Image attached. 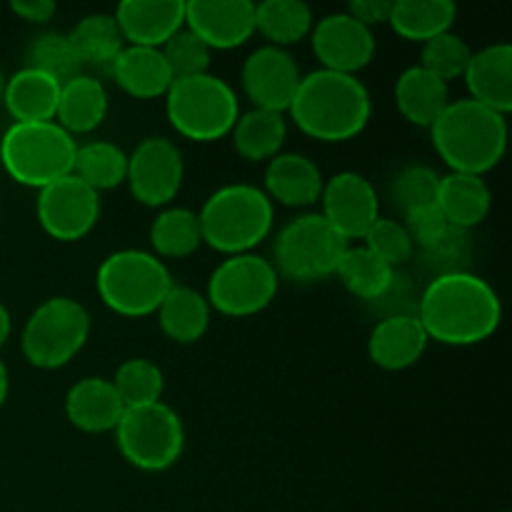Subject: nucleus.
I'll use <instances>...</instances> for the list:
<instances>
[{
	"mask_svg": "<svg viewBox=\"0 0 512 512\" xmlns=\"http://www.w3.org/2000/svg\"><path fill=\"white\" fill-rule=\"evenodd\" d=\"M313 10L303 0H263L255 5V33L273 48H290L313 30Z\"/></svg>",
	"mask_w": 512,
	"mask_h": 512,
	"instance_id": "nucleus-31",
	"label": "nucleus"
},
{
	"mask_svg": "<svg viewBox=\"0 0 512 512\" xmlns=\"http://www.w3.org/2000/svg\"><path fill=\"white\" fill-rule=\"evenodd\" d=\"M345 250L348 240L340 238L323 215L305 213L290 220L275 238L273 268L300 283H313L335 275Z\"/></svg>",
	"mask_w": 512,
	"mask_h": 512,
	"instance_id": "nucleus-10",
	"label": "nucleus"
},
{
	"mask_svg": "<svg viewBox=\"0 0 512 512\" xmlns=\"http://www.w3.org/2000/svg\"><path fill=\"white\" fill-rule=\"evenodd\" d=\"M113 433L125 463L143 473H163L173 468L185 448L183 420L163 400L125 410Z\"/></svg>",
	"mask_w": 512,
	"mask_h": 512,
	"instance_id": "nucleus-9",
	"label": "nucleus"
},
{
	"mask_svg": "<svg viewBox=\"0 0 512 512\" xmlns=\"http://www.w3.org/2000/svg\"><path fill=\"white\" fill-rule=\"evenodd\" d=\"M30 65L28 68L40 70V73L50 75L58 80L60 85L73 80L83 70V60L75 53L73 43L68 35L63 33H43L33 40L28 53Z\"/></svg>",
	"mask_w": 512,
	"mask_h": 512,
	"instance_id": "nucleus-37",
	"label": "nucleus"
},
{
	"mask_svg": "<svg viewBox=\"0 0 512 512\" xmlns=\"http://www.w3.org/2000/svg\"><path fill=\"white\" fill-rule=\"evenodd\" d=\"M68 38L83 65H113L120 50L125 48L123 33L113 15L108 13H93L80 18Z\"/></svg>",
	"mask_w": 512,
	"mask_h": 512,
	"instance_id": "nucleus-35",
	"label": "nucleus"
},
{
	"mask_svg": "<svg viewBox=\"0 0 512 512\" xmlns=\"http://www.w3.org/2000/svg\"><path fill=\"white\" fill-rule=\"evenodd\" d=\"M110 73L123 93L138 100L165 98L175 80L158 48H138V45H125L110 65Z\"/></svg>",
	"mask_w": 512,
	"mask_h": 512,
	"instance_id": "nucleus-23",
	"label": "nucleus"
},
{
	"mask_svg": "<svg viewBox=\"0 0 512 512\" xmlns=\"http://www.w3.org/2000/svg\"><path fill=\"white\" fill-rule=\"evenodd\" d=\"M300 80L303 73L293 55L273 45L253 50L240 70V83L245 95L253 100V108L275 110V113H288Z\"/></svg>",
	"mask_w": 512,
	"mask_h": 512,
	"instance_id": "nucleus-15",
	"label": "nucleus"
},
{
	"mask_svg": "<svg viewBox=\"0 0 512 512\" xmlns=\"http://www.w3.org/2000/svg\"><path fill=\"white\" fill-rule=\"evenodd\" d=\"M165 113L178 135L195 143H215L233 133L240 103L223 78L205 73L173 80L165 93Z\"/></svg>",
	"mask_w": 512,
	"mask_h": 512,
	"instance_id": "nucleus-7",
	"label": "nucleus"
},
{
	"mask_svg": "<svg viewBox=\"0 0 512 512\" xmlns=\"http://www.w3.org/2000/svg\"><path fill=\"white\" fill-rule=\"evenodd\" d=\"M10 10H13L20 20H25V23L43 25L53 18L58 8H55V3H50V0H13V3H10Z\"/></svg>",
	"mask_w": 512,
	"mask_h": 512,
	"instance_id": "nucleus-44",
	"label": "nucleus"
},
{
	"mask_svg": "<svg viewBox=\"0 0 512 512\" xmlns=\"http://www.w3.org/2000/svg\"><path fill=\"white\" fill-rule=\"evenodd\" d=\"M3 88H5V75L3 70H0V98H3Z\"/></svg>",
	"mask_w": 512,
	"mask_h": 512,
	"instance_id": "nucleus-47",
	"label": "nucleus"
},
{
	"mask_svg": "<svg viewBox=\"0 0 512 512\" xmlns=\"http://www.w3.org/2000/svg\"><path fill=\"white\" fill-rule=\"evenodd\" d=\"M470 58H473V48L468 40L455 35L453 30L438 35V38L423 43V53H420V68L433 73L443 83H450L455 78H463L468 70Z\"/></svg>",
	"mask_w": 512,
	"mask_h": 512,
	"instance_id": "nucleus-38",
	"label": "nucleus"
},
{
	"mask_svg": "<svg viewBox=\"0 0 512 512\" xmlns=\"http://www.w3.org/2000/svg\"><path fill=\"white\" fill-rule=\"evenodd\" d=\"M203 243L223 255L253 253L273 230L275 208L268 195L248 183L223 185L198 213Z\"/></svg>",
	"mask_w": 512,
	"mask_h": 512,
	"instance_id": "nucleus-4",
	"label": "nucleus"
},
{
	"mask_svg": "<svg viewBox=\"0 0 512 512\" xmlns=\"http://www.w3.org/2000/svg\"><path fill=\"white\" fill-rule=\"evenodd\" d=\"M395 103H398L400 115L410 125L430 130L450 105L448 83L435 78L420 65H413V68L403 70L395 83Z\"/></svg>",
	"mask_w": 512,
	"mask_h": 512,
	"instance_id": "nucleus-27",
	"label": "nucleus"
},
{
	"mask_svg": "<svg viewBox=\"0 0 512 512\" xmlns=\"http://www.w3.org/2000/svg\"><path fill=\"white\" fill-rule=\"evenodd\" d=\"M113 18L125 43L160 50L185 28V0H123Z\"/></svg>",
	"mask_w": 512,
	"mask_h": 512,
	"instance_id": "nucleus-18",
	"label": "nucleus"
},
{
	"mask_svg": "<svg viewBox=\"0 0 512 512\" xmlns=\"http://www.w3.org/2000/svg\"><path fill=\"white\" fill-rule=\"evenodd\" d=\"M8 390H10V375H8V365L0 360V408L5 405L8 400Z\"/></svg>",
	"mask_w": 512,
	"mask_h": 512,
	"instance_id": "nucleus-46",
	"label": "nucleus"
},
{
	"mask_svg": "<svg viewBox=\"0 0 512 512\" xmlns=\"http://www.w3.org/2000/svg\"><path fill=\"white\" fill-rule=\"evenodd\" d=\"M155 315L165 338L178 345L198 343L210 328L208 300L188 285H173Z\"/></svg>",
	"mask_w": 512,
	"mask_h": 512,
	"instance_id": "nucleus-28",
	"label": "nucleus"
},
{
	"mask_svg": "<svg viewBox=\"0 0 512 512\" xmlns=\"http://www.w3.org/2000/svg\"><path fill=\"white\" fill-rule=\"evenodd\" d=\"M185 28L210 50H233L255 35V3L250 0H190Z\"/></svg>",
	"mask_w": 512,
	"mask_h": 512,
	"instance_id": "nucleus-17",
	"label": "nucleus"
},
{
	"mask_svg": "<svg viewBox=\"0 0 512 512\" xmlns=\"http://www.w3.org/2000/svg\"><path fill=\"white\" fill-rule=\"evenodd\" d=\"M60 83L35 68H20L13 78H5L3 105L13 123H45L55 120Z\"/></svg>",
	"mask_w": 512,
	"mask_h": 512,
	"instance_id": "nucleus-24",
	"label": "nucleus"
},
{
	"mask_svg": "<svg viewBox=\"0 0 512 512\" xmlns=\"http://www.w3.org/2000/svg\"><path fill=\"white\" fill-rule=\"evenodd\" d=\"M428 343V335L415 315H390L370 333L368 355L378 368L398 373L413 368L423 358Z\"/></svg>",
	"mask_w": 512,
	"mask_h": 512,
	"instance_id": "nucleus-21",
	"label": "nucleus"
},
{
	"mask_svg": "<svg viewBox=\"0 0 512 512\" xmlns=\"http://www.w3.org/2000/svg\"><path fill=\"white\" fill-rule=\"evenodd\" d=\"M323 173L318 165L303 153H278L268 160L263 175V193L270 203H280L285 208H310L323 193Z\"/></svg>",
	"mask_w": 512,
	"mask_h": 512,
	"instance_id": "nucleus-19",
	"label": "nucleus"
},
{
	"mask_svg": "<svg viewBox=\"0 0 512 512\" xmlns=\"http://www.w3.org/2000/svg\"><path fill=\"white\" fill-rule=\"evenodd\" d=\"M230 135H233V145L240 158L250 163L273 160L288 138V120H285V113L253 108L238 115Z\"/></svg>",
	"mask_w": 512,
	"mask_h": 512,
	"instance_id": "nucleus-29",
	"label": "nucleus"
},
{
	"mask_svg": "<svg viewBox=\"0 0 512 512\" xmlns=\"http://www.w3.org/2000/svg\"><path fill=\"white\" fill-rule=\"evenodd\" d=\"M390 8H393V0H353L345 13L353 20H358L360 25L373 30L375 25L388 23Z\"/></svg>",
	"mask_w": 512,
	"mask_h": 512,
	"instance_id": "nucleus-43",
	"label": "nucleus"
},
{
	"mask_svg": "<svg viewBox=\"0 0 512 512\" xmlns=\"http://www.w3.org/2000/svg\"><path fill=\"white\" fill-rule=\"evenodd\" d=\"M415 318L428 340L450 348H468L495 335L503 320V305L483 278L465 270H450L430 280Z\"/></svg>",
	"mask_w": 512,
	"mask_h": 512,
	"instance_id": "nucleus-1",
	"label": "nucleus"
},
{
	"mask_svg": "<svg viewBox=\"0 0 512 512\" xmlns=\"http://www.w3.org/2000/svg\"><path fill=\"white\" fill-rule=\"evenodd\" d=\"M335 275H338L348 293L358 295L363 300L383 298L390 285H393V268L383 263L375 253H370L365 245H353V248L348 245Z\"/></svg>",
	"mask_w": 512,
	"mask_h": 512,
	"instance_id": "nucleus-34",
	"label": "nucleus"
},
{
	"mask_svg": "<svg viewBox=\"0 0 512 512\" xmlns=\"http://www.w3.org/2000/svg\"><path fill=\"white\" fill-rule=\"evenodd\" d=\"M78 143L55 120L13 123L0 138V163L23 188L43 190L55 180L73 175Z\"/></svg>",
	"mask_w": 512,
	"mask_h": 512,
	"instance_id": "nucleus-5",
	"label": "nucleus"
},
{
	"mask_svg": "<svg viewBox=\"0 0 512 512\" xmlns=\"http://www.w3.org/2000/svg\"><path fill=\"white\" fill-rule=\"evenodd\" d=\"M403 225L410 233V238H413V245H423L428 250L448 248L453 235L458 233L455 228H450V223L445 220V215L440 213V208L435 203L405 213Z\"/></svg>",
	"mask_w": 512,
	"mask_h": 512,
	"instance_id": "nucleus-42",
	"label": "nucleus"
},
{
	"mask_svg": "<svg viewBox=\"0 0 512 512\" xmlns=\"http://www.w3.org/2000/svg\"><path fill=\"white\" fill-rule=\"evenodd\" d=\"M150 245L160 260H180L203 245L198 213L188 208H163L150 225Z\"/></svg>",
	"mask_w": 512,
	"mask_h": 512,
	"instance_id": "nucleus-32",
	"label": "nucleus"
},
{
	"mask_svg": "<svg viewBox=\"0 0 512 512\" xmlns=\"http://www.w3.org/2000/svg\"><path fill=\"white\" fill-rule=\"evenodd\" d=\"M288 113L308 138L320 143H345L368 128L373 100L355 75L318 68L303 75Z\"/></svg>",
	"mask_w": 512,
	"mask_h": 512,
	"instance_id": "nucleus-2",
	"label": "nucleus"
},
{
	"mask_svg": "<svg viewBox=\"0 0 512 512\" xmlns=\"http://www.w3.org/2000/svg\"><path fill=\"white\" fill-rule=\"evenodd\" d=\"M160 53H163L165 63H168L175 80L205 75L210 68V58H213V50H210L198 35L190 33L188 28H180L178 33L160 48Z\"/></svg>",
	"mask_w": 512,
	"mask_h": 512,
	"instance_id": "nucleus-39",
	"label": "nucleus"
},
{
	"mask_svg": "<svg viewBox=\"0 0 512 512\" xmlns=\"http://www.w3.org/2000/svg\"><path fill=\"white\" fill-rule=\"evenodd\" d=\"M508 115H500L470 98L450 100L430 128L433 145L450 173L480 175L498 168L508 150Z\"/></svg>",
	"mask_w": 512,
	"mask_h": 512,
	"instance_id": "nucleus-3",
	"label": "nucleus"
},
{
	"mask_svg": "<svg viewBox=\"0 0 512 512\" xmlns=\"http://www.w3.org/2000/svg\"><path fill=\"white\" fill-rule=\"evenodd\" d=\"M88 338V310L78 300L55 295L43 300L25 320L20 350L33 368L58 370L85 348Z\"/></svg>",
	"mask_w": 512,
	"mask_h": 512,
	"instance_id": "nucleus-8",
	"label": "nucleus"
},
{
	"mask_svg": "<svg viewBox=\"0 0 512 512\" xmlns=\"http://www.w3.org/2000/svg\"><path fill=\"white\" fill-rule=\"evenodd\" d=\"M435 205L445 215L450 228L468 230L488 218L490 208H493V193L480 175L448 173L440 175Z\"/></svg>",
	"mask_w": 512,
	"mask_h": 512,
	"instance_id": "nucleus-25",
	"label": "nucleus"
},
{
	"mask_svg": "<svg viewBox=\"0 0 512 512\" xmlns=\"http://www.w3.org/2000/svg\"><path fill=\"white\" fill-rule=\"evenodd\" d=\"M278 283V270L263 255H230L208 278L205 300L220 315L250 318L273 303Z\"/></svg>",
	"mask_w": 512,
	"mask_h": 512,
	"instance_id": "nucleus-11",
	"label": "nucleus"
},
{
	"mask_svg": "<svg viewBox=\"0 0 512 512\" xmlns=\"http://www.w3.org/2000/svg\"><path fill=\"white\" fill-rule=\"evenodd\" d=\"M310 45L320 68L333 73L355 75L375 58L373 30L360 25L348 13L325 15L310 30Z\"/></svg>",
	"mask_w": 512,
	"mask_h": 512,
	"instance_id": "nucleus-16",
	"label": "nucleus"
},
{
	"mask_svg": "<svg viewBox=\"0 0 512 512\" xmlns=\"http://www.w3.org/2000/svg\"><path fill=\"white\" fill-rule=\"evenodd\" d=\"M363 245L370 253L378 255L383 263H388L390 268L395 265H403L405 260H410L415 245L410 233L405 230V225L400 220L393 218H378L373 223V228L363 235Z\"/></svg>",
	"mask_w": 512,
	"mask_h": 512,
	"instance_id": "nucleus-41",
	"label": "nucleus"
},
{
	"mask_svg": "<svg viewBox=\"0 0 512 512\" xmlns=\"http://www.w3.org/2000/svg\"><path fill=\"white\" fill-rule=\"evenodd\" d=\"M118 393L125 410L143 408V405L160 403V395L165 390L163 370L148 358H130L115 370V378L110 380Z\"/></svg>",
	"mask_w": 512,
	"mask_h": 512,
	"instance_id": "nucleus-36",
	"label": "nucleus"
},
{
	"mask_svg": "<svg viewBox=\"0 0 512 512\" xmlns=\"http://www.w3.org/2000/svg\"><path fill=\"white\" fill-rule=\"evenodd\" d=\"M185 178L183 153L173 140L155 135L135 145L128 155V183L130 193L145 208H168L180 193Z\"/></svg>",
	"mask_w": 512,
	"mask_h": 512,
	"instance_id": "nucleus-12",
	"label": "nucleus"
},
{
	"mask_svg": "<svg viewBox=\"0 0 512 512\" xmlns=\"http://www.w3.org/2000/svg\"><path fill=\"white\" fill-rule=\"evenodd\" d=\"M458 18V8L450 0H395L388 25L403 40L428 43L448 33Z\"/></svg>",
	"mask_w": 512,
	"mask_h": 512,
	"instance_id": "nucleus-30",
	"label": "nucleus"
},
{
	"mask_svg": "<svg viewBox=\"0 0 512 512\" xmlns=\"http://www.w3.org/2000/svg\"><path fill=\"white\" fill-rule=\"evenodd\" d=\"M440 175L428 165H408L393 180V200L400 210L410 213L423 205H433L438 198Z\"/></svg>",
	"mask_w": 512,
	"mask_h": 512,
	"instance_id": "nucleus-40",
	"label": "nucleus"
},
{
	"mask_svg": "<svg viewBox=\"0 0 512 512\" xmlns=\"http://www.w3.org/2000/svg\"><path fill=\"white\" fill-rule=\"evenodd\" d=\"M470 100L508 115L512 110V48L508 43L485 45L470 58L463 75Z\"/></svg>",
	"mask_w": 512,
	"mask_h": 512,
	"instance_id": "nucleus-20",
	"label": "nucleus"
},
{
	"mask_svg": "<svg viewBox=\"0 0 512 512\" xmlns=\"http://www.w3.org/2000/svg\"><path fill=\"white\" fill-rule=\"evenodd\" d=\"M73 175L98 195L103 190H113L125 183L128 153L120 145L108 143V140H93V143L78 145Z\"/></svg>",
	"mask_w": 512,
	"mask_h": 512,
	"instance_id": "nucleus-33",
	"label": "nucleus"
},
{
	"mask_svg": "<svg viewBox=\"0 0 512 512\" xmlns=\"http://www.w3.org/2000/svg\"><path fill=\"white\" fill-rule=\"evenodd\" d=\"M125 413L113 383L105 378H83L65 395V418L88 435L113 433Z\"/></svg>",
	"mask_w": 512,
	"mask_h": 512,
	"instance_id": "nucleus-22",
	"label": "nucleus"
},
{
	"mask_svg": "<svg viewBox=\"0 0 512 512\" xmlns=\"http://www.w3.org/2000/svg\"><path fill=\"white\" fill-rule=\"evenodd\" d=\"M108 105V90L103 88V83L80 73L60 85L55 123L73 138L75 135H88L103 125Z\"/></svg>",
	"mask_w": 512,
	"mask_h": 512,
	"instance_id": "nucleus-26",
	"label": "nucleus"
},
{
	"mask_svg": "<svg viewBox=\"0 0 512 512\" xmlns=\"http://www.w3.org/2000/svg\"><path fill=\"white\" fill-rule=\"evenodd\" d=\"M173 285L165 260L148 250H118L100 263L95 275L103 305L123 318L153 315Z\"/></svg>",
	"mask_w": 512,
	"mask_h": 512,
	"instance_id": "nucleus-6",
	"label": "nucleus"
},
{
	"mask_svg": "<svg viewBox=\"0 0 512 512\" xmlns=\"http://www.w3.org/2000/svg\"><path fill=\"white\" fill-rule=\"evenodd\" d=\"M320 203H323L320 215L348 243L350 240H363V235L380 218L378 190L365 175L353 173V170H343V173L325 180Z\"/></svg>",
	"mask_w": 512,
	"mask_h": 512,
	"instance_id": "nucleus-14",
	"label": "nucleus"
},
{
	"mask_svg": "<svg viewBox=\"0 0 512 512\" xmlns=\"http://www.w3.org/2000/svg\"><path fill=\"white\" fill-rule=\"evenodd\" d=\"M35 215L45 235L58 243H75L98 225L100 195L75 175H65L38 190Z\"/></svg>",
	"mask_w": 512,
	"mask_h": 512,
	"instance_id": "nucleus-13",
	"label": "nucleus"
},
{
	"mask_svg": "<svg viewBox=\"0 0 512 512\" xmlns=\"http://www.w3.org/2000/svg\"><path fill=\"white\" fill-rule=\"evenodd\" d=\"M10 333H13V318H10V310L0 303V348L8 343Z\"/></svg>",
	"mask_w": 512,
	"mask_h": 512,
	"instance_id": "nucleus-45",
	"label": "nucleus"
}]
</instances>
